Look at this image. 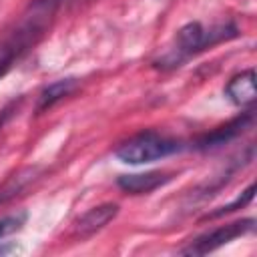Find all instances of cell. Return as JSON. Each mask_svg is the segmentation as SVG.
Returning <instances> with one entry per match:
<instances>
[{
  "label": "cell",
  "mask_w": 257,
  "mask_h": 257,
  "mask_svg": "<svg viewBox=\"0 0 257 257\" xmlns=\"http://www.w3.org/2000/svg\"><path fill=\"white\" fill-rule=\"evenodd\" d=\"M233 36H237V28L233 24H217V26H211V28H205L199 22L185 24L177 32L173 48L163 56L161 62L169 64V66H175L181 60L189 58L191 54H197V52L205 50L207 46H213L221 40H229Z\"/></svg>",
  "instance_id": "obj_1"
},
{
  "label": "cell",
  "mask_w": 257,
  "mask_h": 257,
  "mask_svg": "<svg viewBox=\"0 0 257 257\" xmlns=\"http://www.w3.org/2000/svg\"><path fill=\"white\" fill-rule=\"evenodd\" d=\"M181 151V143L169 137H163L155 131L139 133L133 139L124 141L116 151V159L128 165H143V163H153L159 159H165L173 153Z\"/></svg>",
  "instance_id": "obj_2"
},
{
  "label": "cell",
  "mask_w": 257,
  "mask_h": 257,
  "mask_svg": "<svg viewBox=\"0 0 257 257\" xmlns=\"http://www.w3.org/2000/svg\"><path fill=\"white\" fill-rule=\"evenodd\" d=\"M253 223H255L253 219H243V221H235V223L217 227L211 233H205V235L197 237L181 253H185V255H205V253H211V251L223 247L225 243H229V241H233L237 237H243L245 233L253 231Z\"/></svg>",
  "instance_id": "obj_3"
},
{
  "label": "cell",
  "mask_w": 257,
  "mask_h": 257,
  "mask_svg": "<svg viewBox=\"0 0 257 257\" xmlns=\"http://www.w3.org/2000/svg\"><path fill=\"white\" fill-rule=\"evenodd\" d=\"M116 215H118V205H114V203H104V205L92 207L84 215H80L78 221L74 223V235L80 239L90 237L96 231H100L104 225H108Z\"/></svg>",
  "instance_id": "obj_4"
},
{
  "label": "cell",
  "mask_w": 257,
  "mask_h": 257,
  "mask_svg": "<svg viewBox=\"0 0 257 257\" xmlns=\"http://www.w3.org/2000/svg\"><path fill=\"white\" fill-rule=\"evenodd\" d=\"M173 179L171 173L165 171H149V173H139V175H122L118 177L116 185L133 195H143V193H151L159 187H163L165 183H169Z\"/></svg>",
  "instance_id": "obj_5"
},
{
  "label": "cell",
  "mask_w": 257,
  "mask_h": 257,
  "mask_svg": "<svg viewBox=\"0 0 257 257\" xmlns=\"http://www.w3.org/2000/svg\"><path fill=\"white\" fill-rule=\"evenodd\" d=\"M225 94L229 96V100L237 106H247L255 100V70H243L239 74H235L227 86H225Z\"/></svg>",
  "instance_id": "obj_6"
},
{
  "label": "cell",
  "mask_w": 257,
  "mask_h": 257,
  "mask_svg": "<svg viewBox=\"0 0 257 257\" xmlns=\"http://www.w3.org/2000/svg\"><path fill=\"white\" fill-rule=\"evenodd\" d=\"M251 120H253V114H251V112H245V114H241V116L233 118L231 122H227V124H223V126L215 128L213 133L205 135V137L199 141V147H201V149H211V147L225 145V143H229L231 139L239 137V135H241V133L251 124Z\"/></svg>",
  "instance_id": "obj_7"
},
{
  "label": "cell",
  "mask_w": 257,
  "mask_h": 257,
  "mask_svg": "<svg viewBox=\"0 0 257 257\" xmlns=\"http://www.w3.org/2000/svg\"><path fill=\"white\" fill-rule=\"evenodd\" d=\"M76 86V80L74 78H62V80H56L52 84H48L42 92H40V98H38V110H44L48 106H52L56 100L64 98L66 94H70Z\"/></svg>",
  "instance_id": "obj_8"
},
{
  "label": "cell",
  "mask_w": 257,
  "mask_h": 257,
  "mask_svg": "<svg viewBox=\"0 0 257 257\" xmlns=\"http://www.w3.org/2000/svg\"><path fill=\"white\" fill-rule=\"evenodd\" d=\"M36 179V169H24L16 175H12L2 187H0V205L10 201L12 197H16L28 183H32Z\"/></svg>",
  "instance_id": "obj_9"
},
{
  "label": "cell",
  "mask_w": 257,
  "mask_h": 257,
  "mask_svg": "<svg viewBox=\"0 0 257 257\" xmlns=\"http://www.w3.org/2000/svg\"><path fill=\"white\" fill-rule=\"evenodd\" d=\"M253 195H255V183H251L233 203H229V205H223V207H219L217 211H213V213H207L205 215V219H215V217H223L225 213H231V211H235V209H241V207H245L251 199H253Z\"/></svg>",
  "instance_id": "obj_10"
},
{
  "label": "cell",
  "mask_w": 257,
  "mask_h": 257,
  "mask_svg": "<svg viewBox=\"0 0 257 257\" xmlns=\"http://www.w3.org/2000/svg\"><path fill=\"white\" fill-rule=\"evenodd\" d=\"M24 219H26V215H24V213L8 215V217L0 219V237H4V235H8V233H12V231H16V229H20V227H22V223H24Z\"/></svg>",
  "instance_id": "obj_11"
},
{
  "label": "cell",
  "mask_w": 257,
  "mask_h": 257,
  "mask_svg": "<svg viewBox=\"0 0 257 257\" xmlns=\"http://www.w3.org/2000/svg\"><path fill=\"white\" fill-rule=\"evenodd\" d=\"M16 44H8V46H0V76L8 70V66L12 64L14 56H16Z\"/></svg>",
  "instance_id": "obj_12"
},
{
  "label": "cell",
  "mask_w": 257,
  "mask_h": 257,
  "mask_svg": "<svg viewBox=\"0 0 257 257\" xmlns=\"http://www.w3.org/2000/svg\"><path fill=\"white\" fill-rule=\"evenodd\" d=\"M10 110H12V106H8V108H4L2 112H0V126L4 124V120L8 118V114H10Z\"/></svg>",
  "instance_id": "obj_13"
}]
</instances>
